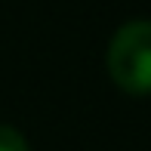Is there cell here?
<instances>
[{
    "label": "cell",
    "instance_id": "1",
    "mask_svg": "<svg viewBox=\"0 0 151 151\" xmlns=\"http://www.w3.org/2000/svg\"><path fill=\"white\" fill-rule=\"evenodd\" d=\"M111 80L129 96H148L151 93V22L136 19L127 22L111 37L105 56Z\"/></svg>",
    "mask_w": 151,
    "mask_h": 151
},
{
    "label": "cell",
    "instance_id": "2",
    "mask_svg": "<svg viewBox=\"0 0 151 151\" xmlns=\"http://www.w3.org/2000/svg\"><path fill=\"white\" fill-rule=\"evenodd\" d=\"M0 151H31V145L16 127L0 123Z\"/></svg>",
    "mask_w": 151,
    "mask_h": 151
}]
</instances>
